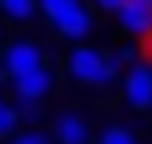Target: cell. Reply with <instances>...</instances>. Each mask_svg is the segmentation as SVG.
Segmentation results:
<instances>
[{
  "instance_id": "obj_14",
  "label": "cell",
  "mask_w": 152,
  "mask_h": 144,
  "mask_svg": "<svg viewBox=\"0 0 152 144\" xmlns=\"http://www.w3.org/2000/svg\"><path fill=\"white\" fill-rule=\"evenodd\" d=\"M92 4H96L100 12H112V16H116V12H120L124 4H128V0H92Z\"/></svg>"
},
{
  "instance_id": "obj_2",
  "label": "cell",
  "mask_w": 152,
  "mask_h": 144,
  "mask_svg": "<svg viewBox=\"0 0 152 144\" xmlns=\"http://www.w3.org/2000/svg\"><path fill=\"white\" fill-rule=\"evenodd\" d=\"M124 100L136 112L152 108V68H144V64H132L128 68V76H124Z\"/></svg>"
},
{
  "instance_id": "obj_11",
  "label": "cell",
  "mask_w": 152,
  "mask_h": 144,
  "mask_svg": "<svg viewBox=\"0 0 152 144\" xmlns=\"http://www.w3.org/2000/svg\"><path fill=\"white\" fill-rule=\"evenodd\" d=\"M36 4L44 8V16H48V20H52V16H56V12H64V8H68L72 0H36Z\"/></svg>"
},
{
  "instance_id": "obj_1",
  "label": "cell",
  "mask_w": 152,
  "mask_h": 144,
  "mask_svg": "<svg viewBox=\"0 0 152 144\" xmlns=\"http://www.w3.org/2000/svg\"><path fill=\"white\" fill-rule=\"evenodd\" d=\"M116 72H120V64L112 56H104L100 48H76L68 56V76L88 84V88H108L116 80Z\"/></svg>"
},
{
  "instance_id": "obj_8",
  "label": "cell",
  "mask_w": 152,
  "mask_h": 144,
  "mask_svg": "<svg viewBox=\"0 0 152 144\" xmlns=\"http://www.w3.org/2000/svg\"><path fill=\"white\" fill-rule=\"evenodd\" d=\"M96 144H140V140H136V132L124 128V124H108V128L100 132V140H96Z\"/></svg>"
},
{
  "instance_id": "obj_13",
  "label": "cell",
  "mask_w": 152,
  "mask_h": 144,
  "mask_svg": "<svg viewBox=\"0 0 152 144\" xmlns=\"http://www.w3.org/2000/svg\"><path fill=\"white\" fill-rule=\"evenodd\" d=\"M136 56H140L136 48H120V52H112V60H116V64H128V68H132V64H136Z\"/></svg>"
},
{
  "instance_id": "obj_17",
  "label": "cell",
  "mask_w": 152,
  "mask_h": 144,
  "mask_svg": "<svg viewBox=\"0 0 152 144\" xmlns=\"http://www.w3.org/2000/svg\"><path fill=\"white\" fill-rule=\"evenodd\" d=\"M0 104H4V100H0Z\"/></svg>"
},
{
  "instance_id": "obj_4",
  "label": "cell",
  "mask_w": 152,
  "mask_h": 144,
  "mask_svg": "<svg viewBox=\"0 0 152 144\" xmlns=\"http://www.w3.org/2000/svg\"><path fill=\"white\" fill-rule=\"evenodd\" d=\"M12 92H16V100L40 104V100L52 92V72L40 64V68H32V72H24V76H12Z\"/></svg>"
},
{
  "instance_id": "obj_12",
  "label": "cell",
  "mask_w": 152,
  "mask_h": 144,
  "mask_svg": "<svg viewBox=\"0 0 152 144\" xmlns=\"http://www.w3.org/2000/svg\"><path fill=\"white\" fill-rule=\"evenodd\" d=\"M12 144H48V136L44 132H16Z\"/></svg>"
},
{
  "instance_id": "obj_3",
  "label": "cell",
  "mask_w": 152,
  "mask_h": 144,
  "mask_svg": "<svg viewBox=\"0 0 152 144\" xmlns=\"http://www.w3.org/2000/svg\"><path fill=\"white\" fill-rule=\"evenodd\" d=\"M4 72H8V80L12 76H24V72H32V68H40L44 64V56H40V48L32 44V40H16V44H8L4 48Z\"/></svg>"
},
{
  "instance_id": "obj_9",
  "label": "cell",
  "mask_w": 152,
  "mask_h": 144,
  "mask_svg": "<svg viewBox=\"0 0 152 144\" xmlns=\"http://www.w3.org/2000/svg\"><path fill=\"white\" fill-rule=\"evenodd\" d=\"M0 12H4L8 20H28V16L36 12V0H0Z\"/></svg>"
},
{
  "instance_id": "obj_7",
  "label": "cell",
  "mask_w": 152,
  "mask_h": 144,
  "mask_svg": "<svg viewBox=\"0 0 152 144\" xmlns=\"http://www.w3.org/2000/svg\"><path fill=\"white\" fill-rule=\"evenodd\" d=\"M116 20H120V28L128 32V36H152V8L136 4V0H128V4L116 12Z\"/></svg>"
},
{
  "instance_id": "obj_10",
  "label": "cell",
  "mask_w": 152,
  "mask_h": 144,
  "mask_svg": "<svg viewBox=\"0 0 152 144\" xmlns=\"http://www.w3.org/2000/svg\"><path fill=\"white\" fill-rule=\"evenodd\" d=\"M20 108H12V104H0V140L4 136H16V128H20Z\"/></svg>"
},
{
  "instance_id": "obj_5",
  "label": "cell",
  "mask_w": 152,
  "mask_h": 144,
  "mask_svg": "<svg viewBox=\"0 0 152 144\" xmlns=\"http://www.w3.org/2000/svg\"><path fill=\"white\" fill-rule=\"evenodd\" d=\"M52 28L60 32V36H68V40H80V36H88V32H92V16H88V8H84L80 0H72L64 12L52 16Z\"/></svg>"
},
{
  "instance_id": "obj_15",
  "label": "cell",
  "mask_w": 152,
  "mask_h": 144,
  "mask_svg": "<svg viewBox=\"0 0 152 144\" xmlns=\"http://www.w3.org/2000/svg\"><path fill=\"white\" fill-rule=\"evenodd\" d=\"M0 80H8V72H4V64H0Z\"/></svg>"
},
{
  "instance_id": "obj_6",
  "label": "cell",
  "mask_w": 152,
  "mask_h": 144,
  "mask_svg": "<svg viewBox=\"0 0 152 144\" xmlns=\"http://www.w3.org/2000/svg\"><path fill=\"white\" fill-rule=\"evenodd\" d=\"M88 140H92V124L84 112L56 116V144H88Z\"/></svg>"
},
{
  "instance_id": "obj_16",
  "label": "cell",
  "mask_w": 152,
  "mask_h": 144,
  "mask_svg": "<svg viewBox=\"0 0 152 144\" xmlns=\"http://www.w3.org/2000/svg\"><path fill=\"white\" fill-rule=\"evenodd\" d=\"M136 4H144V8H152V0H136Z\"/></svg>"
}]
</instances>
